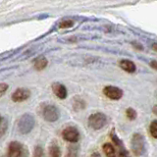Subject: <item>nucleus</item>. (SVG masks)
<instances>
[{
    "mask_svg": "<svg viewBox=\"0 0 157 157\" xmlns=\"http://www.w3.org/2000/svg\"><path fill=\"white\" fill-rule=\"evenodd\" d=\"M40 115L47 122H56L60 118V110L53 104H43L40 107Z\"/></svg>",
    "mask_w": 157,
    "mask_h": 157,
    "instance_id": "7ed1b4c3",
    "label": "nucleus"
},
{
    "mask_svg": "<svg viewBox=\"0 0 157 157\" xmlns=\"http://www.w3.org/2000/svg\"><path fill=\"white\" fill-rule=\"evenodd\" d=\"M47 65H48L47 59L45 57H43V56L36 59V61H34V63H33V67L37 71H42V70H44V69L47 67Z\"/></svg>",
    "mask_w": 157,
    "mask_h": 157,
    "instance_id": "4468645a",
    "label": "nucleus"
},
{
    "mask_svg": "<svg viewBox=\"0 0 157 157\" xmlns=\"http://www.w3.org/2000/svg\"><path fill=\"white\" fill-rule=\"evenodd\" d=\"M152 113H153L155 116H157V105L153 106V108H152Z\"/></svg>",
    "mask_w": 157,
    "mask_h": 157,
    "instance_id": "a878e982",
    "label": "nucleus"
},
{
    "mask_svg": "<svg viewBox=\"0 0 157 157\" xmlns=\"http://www.w3.org/2000/svg\"><path fill=\"white\" fill-rule=\"evenodd\" d=\"M107 121H108L107 116L104 113L97 112V113H93V114H91L88 117L87 124L90 129L94 131H98L106 126Z\"/></svg>",
    "mask_w": 157,
    "mask_h": 157,
    "instance_id": "20e7f679",
    "label": "nucleus"
},
{
    "mask_svg": "<svg viewBox=\"0 0 157 157\" xmlns=\"http://www.w3.org/2000/svg\"><path fill=\"white\" fill-rule=\"evenodd\" d=\"M33 157H45V153H44V149L41 145H36L33 149Z\"/></svg>",
    "mask_w": 157,
    "mask_h": 157,
    "instance_id": "a211bd4d",
    "label": "nucleus"
},
{
    "mask_svg": "<svg viewBox=\"0 0 157 157\" xmlns=\"http://www.w3.org/2000/svg\"><path fill=\"white\" fill-rule=\"evenodd\" d=\"M24 145H22L19 141H11L8 147V155L9 157H20L23 151Z\"/></svg>",
    "mask_w": 157,
    "mask_h": 157,
    "instance_id": "9d476101",
    "label": "nucleus"
},
{
    "mask_svg": "<svg viewBox=\"0 0 157 157\" xmlns=\"http://www.w3.org/2000/svg\"><path fill=\"white\" fill-rule=\"evenodd\" d=\"M7 130H8V120L4 116H1V120H0V136H3Z\"/></svg>",
    "mask_w": 157,
    "mask_h": 157,
    "instance_id": "f3484780",
    "label": "nucleus"
},
{
    "mask_svg": "<svg viewBox=\"0 0 157 157\" xmlns=\"http://www.w3.org/2000/svg\"><path fill=\"white\" fill-rule=\"evenodd\" d=\"M149 132L152 136V137L157 140V120H154L151 122V124L149 126Z\"/></svg>",
    "mask_w": 157,
    "mask_h": 157,
    "instance_id": "aec40b11",
    "label": "nucleus"
},
{
    "mask_svg": "<svg viewBox=\"0 0 157 157\" xmlns=\"http://www.w3.org/2000/svg\"><path fill=\"white\" fill-rule=\"evenodd\" d=\"M34 125H36L34 117L31 114H29V113H26V114H23L18 119L17 128L22 135H28L33 131Z\"/></svg>",
    "mask_w": 157,
    "mask_h": 157,
    "instance_id": "f257e3e1",
    "label": "nucleus"
},
{
    "mask_svg": "<svg viewBox=\"0 0 157 157\" xmlns=\"http://www.w3.org/2000/svg\"><path fill=\"white\" fill-rule=\"evenodd\" d=\"M29 96H31V90L29 88L26 87H19L15 90L12 95H11V99L13 102H24L27 99H29Z\"/></svg>",
    "mask_w": 157,
    "mask_h": 157,
    "instance_id": "6e6552de",
    "label": "nucleus"
},
{
    "mask_svg": "<svg viewBox=\"0 0 157 157\" xmlns=\"http://www.w3.org/2000/svg\"><path fill=\"white\" fill-rule=\"evenodd\" d=\"M90 157H102V156L100 155V153H99V152H97V151H94V152H92V153H91Z\"/></svg>",
    "mask_w": 157,
    "mask_h": 157,
    "instance_id": "393cba45",
    "label": "nucleus"
},
{
    "mask_svg": "<svg viewBox=\"0 0 157 157\" xmlns=\"http://www.w3.org/2000/svg\"><path fill=\"white\" fill-rule=\"evenodd\" d=\"M48 152H49V156L50 157H61V155H62L61 148H60V146L58 145L57 141L51 142V144L49 145Z\"/></svg>",
    "mask_w": 157,
    "mask_h": 157,
    "instance_id": "f8f14e48",
    "label": "nucleus"
},
{
    "mask_svg": "<svg viewBox=\"0 0 157 157\" xmlns=\"http://www.w3.org/2000/svg\"><path fill=\"white\" fill-rule=\"evenodd\" d=\"M131 148L136 157H140L145 152V139L140 132L132 135L131 140Z\"/></svg>",
    "mask_w": 157,
    "mask_h": 157,
    "instance_id": "f03ea898",
    "label": "nucleus"
},
{
    "mask_svg": "<svg viewBox=\"0 0 157 157\" xmlns=\"http://www.w3.org/2000/svg\"><path fill=\"white\" fill-rule=\"evenodd\" d=\"M126 116H127V118L129 120H131V121H134V120H136V117H137V113H136V111L134 109V108H128V109L126 110Z\"/></svg>",
    "mask_w": 157,
    "mask_h": 157,
    "instance_id": "6ab92c4d",
    "label": "nucleus"
},
{
    "mask_svg": "<svg viewBox=\"0 0 157 157\" xmlns=\"http://www.w3.org/2000/svg\"><path fill=\"white\" fill-rule=\"evenodd\" d=\"M20 157H29V149L27 146H24L23 151H22L21 156Z\"/></svg>",
    "mask_w": 157,
    "mask_h": 157,
    "instance_id": "5701e85b",
    "label": "nucleus"
},
{
    "mask_svg": "<svg viewBox=\"0 0 157 157\" xmlns=\"http://www.w3.org/2000/svg\"><path fill=\"white\" fill-rule=\"evenodd\" d=\"M103 93L104 95L111 100H119L123 97L124 92L120 87L115 86H107L103 88Z\"/></svg>",
    "mask_w": 157,
    "mask_h": 157,
    "instance_id": "423d86ee",
    "label": "nucleus"
},
{
    "mask_svg": "<svg viewBox=\"0 0 157 157\" xmlns=\"http://www.w3.org/2000/svg\"><path fill=\"white\" fill-rule=\"evenodd\" d=\"M150 67L153 68L154 70H157V61H151L150 62Z\"/></svg>",
    "mask_w": 157,
    "mask_h": 157,
    "instance_id": "b1692460",
    "label": "nucleus"
},
{
    "mask_svg": "<svg viewBox=\"0 0 157 157\" xmlns=\"http://www.w3.org/2000/svg\"><path fill=\"white\" fill-rule=\"evenodd\" d=\"M78 148H80V146L78 144H70L67 147L66 157H78Z\"/></svg>",
    "mask_w": 157,
    "mask_h": 157,
    "instance_id": "2eb2a0df",
    "label": "nucleus"
},
{
    "mask_svg": "<svg viewBox=\"0 0 157 157\" xmlns=\"http://www.w3.org/2000/svg\"><path fill=\"white\" fill-rule=\"evenodd\" d=\"M86 106V103L85 100L82 99V98L76 96L73 99V107L76 111H80V110L85 109Z\"/></svg>",
    "mask_w": 157,
    "mask_h": 157,
    "instance_id": "dca6fc26",
    "label": "nucleus"
},
{
    "mask_svg": "<svg viewBox=\"0 0 157 157\" xmlns=\"http://www.w3.org/2000/svg\"><path fill=\"white\" fill-rule=\"evenodd\" d=\"M51 88L53 93L55 94L59 99H65V98L68 96V90L66 86L62 85L61 82H53L51 85Z\"/></svg>",
    "mask_w": 157,
    "mask_h": 157,
    "instance_id": "1a4fd4ad",
    "label": "nucleus"
},
{
    "mask_svg": "<svg viewBox=\"0 0 157 157\" xmlns=\"http://www.w3.org/2000/svg\"><path fill=\"white\" fill-rule=\"evenodd\" d=\"M73 21H71V20H66V21H63L61 24H60V29H67V28H71L73 27Z\"/></svg>",
    "mask_w": 157,
    "mask_h": 157,
    "instance_id": "412c9836",
    "label": "nucleus"
},
{
    "mask_svg": "<svg viewBox=\"0 0 157 157\" xmlns=\"http://www.w3.org/2000/svg\"><path fill=\"white\" fill-rule=\"evenodd\" d=\"M119 66L122 70H124L125 72L129 73V74L135 73L136 70V64L131 60H128V59H123V60H121L119 62Z\"/></svg>",
    "mask_w": 157,
    "mask_h": 157,
    "instance_id": "9b49d317",
    "label": "nucleus"
},
{
    "mask_svg": "<svg viewBox=\"0 0 157 157\" xmlns=\"http://www.w3.org/2000/svg\"><path fill=\"white\" fill-rule=\"evenodd\" d=\"M62 137L70 144H78L80 140V132L76 127H67L62 132Z\"/></svg>",
    "mask_w": 157,
    "mask_h": 157,
    "instance_id": "39448f33",
    "label": "nucleus"
},
{
    "mask_svg": "<svg viewBox=\"0 0 157 157\" xmlns=\"http://www.w3.org/2000/svg\"><path fill=\"white\" fill-rule=\"evenodd\" d=\"M110 136H111V139H112V141L114 142L116 147L118 148V157H130L129 151L126 149V147H125L124 144H123V141L116 135L115 130L111 131Z\"/></svg>",
    "mask_w": 157,
    "mask_h": 157,
    "instance_id": "0eeeda50",
    "label": "nucleus"
},
{
    "mask_svg": "<svg viewBox=\"0 0 157 157\" xmlns=\"http://www.w3.org/2000/svg\"><path fill=\"white\" fill-rule=\"evenodd\" d=\"M2 157H9V155H8V154H7V155H3Z\"/></svg>",
    "mask_w": 157,
    "mask_h": 157,
    "instance_id": "cd10ccee",
    "label": "nucleus"
},
{
    "mask_svg": "<svg viewBox=\"0 0 157 157\" xmlns=\"http://www.w3.org/2000/svg\"><path fill=\"white\" fill-rule=\"evenodd\" d=\"M102 148H103V151H104L106 157H117L118 156L115 147L113 146V144H110V142H105V144H103Z\"/></svg>",
    "mask_w": 157,
    "mask_h": 157,
    "instance_id": "ddd939ff",
    "label": "nucleus"
},
{
    "mask_svg": "<svg viewBox=\"0 0 157 157\" xmlns=\"http://www.w3.org/2000/svg\"><path fill=\"white\" fill-rule=\"evenodd\" d=\"M152 49H153L154 51H157V43H153V44H152Z\"/></svg>",
    "mask_w": 157,
    "mask_h": 157,
    "instance_id": "bb28decb",
    "label": "nucleus"
},
{
    "mask_svg": "<svg viewBox=\"0 0 157 157\" xmlns=\"http://www.w3.org/2000/svg\"><path fill=\"white\" fill-rule=\"evenodd\" d=\"M8 85L7 83H5V82H1L0 83V95L3 96L4 95V93L6 92V90H8Z\"/></svg>",
    "mask_w": 157,
    "mask_h": 157,
    "instance_id": "4be33fe9",
    "label": "nucleus"
}]
</instances>
